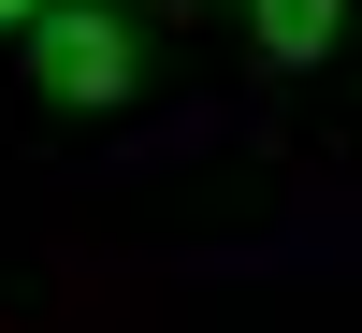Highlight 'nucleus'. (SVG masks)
I'll list each match as a JSON object with an SVG mask.
<instances>
[{
    "mask_svg": "<svg viewBox=\"0 0 362 333\" xmlns=\"http://www.w3.org/2000/svg\"><path fill=\"white\" fill-rule=\"evenodd\" d=\"M0 44H15V102L44 116V131H116V116L160 87L131 0H44V15H15Z\"/></svg>",
    "mask_w": 362,
    "mask_h": 333,
    "instance_id": "obj_1",
    "label": "nucleus"
},
{
    "mask_svg": "<svg viewBox=\"0 0 362 333\" xmlns=\"http://www.w3.org/2000/svg\"><path fill=\"white\" fill-rule=\"evenodd\" d=\"M232 15H247L261 73H334L348 58V0H232Z\"/></svg>",
    "mask_w": 362,
    "mask_h": 333,
    "instance_id": "obj_2",
    "label": "nucleus"
},
{
    "mask_svg": "<svg viewBox=\"0 0 362 333\" xmlns=\"http://www.w3.org/2000/svg\"><path fill=\"white\" fill-rule=\"evenodd\" d=\"M131 15H203V0H131Z\"/></svg>",
    "mask_w": 362,
    "mask_h": 333,
    "instance_id": "obj_3",
    "label": "nucleus"
},
{
    "mask_svg": "<svg viewBox=\"0 0 362 333\" xmlns=\"http://www.w3.org/2000/svg\"><path fill=\"white\" fill-rule=\"evenodd\" d=\"M15 15H44V0H0V29H15Z\"/></svg>",
    "mask_w": 362,
    "mask_h": 333,
    "instance_id": "obj_4",
    "label": "nucleus"
}]
</instances>
